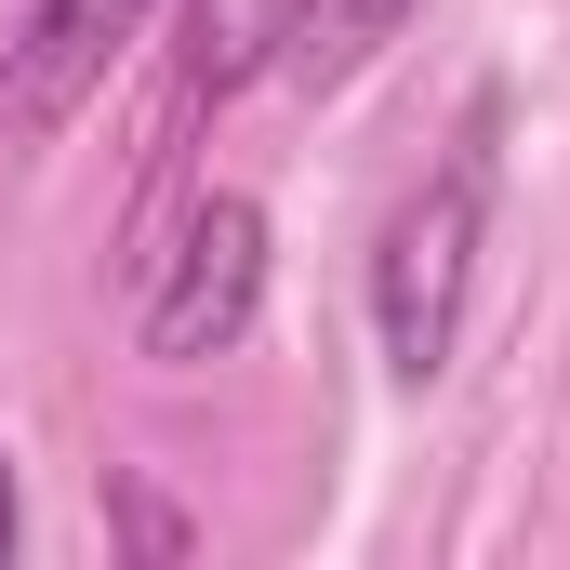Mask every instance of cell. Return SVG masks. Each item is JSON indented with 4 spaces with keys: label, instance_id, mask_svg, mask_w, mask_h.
I'll list each match as a JSON object with an SVG mask.
<instances>
[{
    "label": "cell",
    "instance_id": "cell-6",
    "mask_svg": "<svg viewBox=\"0 0 570 570\" xmlns=\"http://www.w3.org/2000/svg\"><path fill=\"white\" fill-rule=\"evenodd\" d=\"M107 518H120V544H134V558H186V544H199V518H186V504H159L146 478H107Z\"/></svg>",
    "mask_w": 570,
    "mask_h": 570
},
{
    "label": "cell",
    "instance_id": "cell-7",
    "mask_svg": "<svg viewBox=\"0 0 570 570\" xmlns=\"http://www.w3.org/2000/svg\"><path fill=\"white\" fill-rule=\"evenodd\" d=\"M13 544H27V491H13V451H0V570H13Z\"/></svg>",
    "mask_w": 570,
    "mask_h": 570
},
{
    "label": "cell",
    "instance_id": "cell-4",
    "mask_svg": "<svg viewBox=\"0 0 570 570\" xmlns=\"http://www.w3.org/2000/svg\"><path fill=\"white\" fill-rule=\"evenodd\" d=\"M292 13H305V0H186V40H173V53H186V94H213V107L253 94L292 53Z\"/></svg>",
    "mask_w": 570,
    "mask_h": 570
},
{
    "label": "cell",
    "instance_id": "cell-3",
    "mask_svg": "<svg viewBox=\"0 0 570 570\" xmlns=\"http://www.w3.org/2000/svg\"><path fill=\"white\" fill-rule=\"evenodd\" d=\"M146 13L159 0H27L13 40H0V159H40L67 134L107 94V67L146 40Z\"/></svg>",
    "mask_w": 570,
    "mask_h": 570
},
{
    "label": "cell",
    "instance_id": "cell-1",
    "mask_svg": "<svg viewBox=\"0 0 570 570\" xmlns=\"http://www.w3.org/2000/svg\"><path fill=\"white\" fill-rule=\"evenodd\" d=\"M478 253H491V107L464 120V146L438 159L425 186L385 213L372 239V345L399 385H438L451 345H464V305H478Z\"/></svg>",
    "mask_w": 570,
    "mask_h": 570
},
{
    "label": "cell",
    "instance_id": "cell-2",
    "mask_svg": "<svg viewBox=\"0 0 570 570\" xmlns=\"http://www.w3.org/2000/svg\"><path fill=\"white\" fill-rule=\"evenodd\" d=\"M266 199H239V186H213V199H186V226H173V253H159V279L134 305V345L159 372H199V358H239L253 345V318H266Z\"/></svg>",
    "mask_w": 570,
    "mask_h": 570
},
{
    "label": "cell",
    "instance_id": "cell-5",
    "mask_svg": "<svg viewBox=\"0 0 570 570\" xmlns=\"http://www.w3.org/2000/svg\"><path fill=\"white\" fill-rule=\"evenodd\" d=\"M412 13H425V0H305V13H292V53H279V67L305 80V94H345V80H358V67H372V53H385Z\"/></svg>",
    "mask_w": 570,
    "mask_h": 570
}]
</instances>
